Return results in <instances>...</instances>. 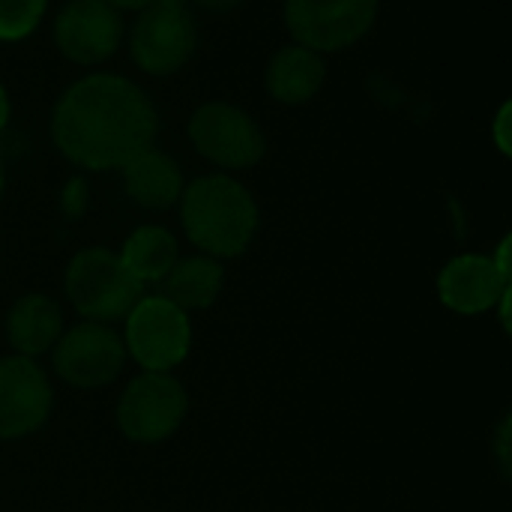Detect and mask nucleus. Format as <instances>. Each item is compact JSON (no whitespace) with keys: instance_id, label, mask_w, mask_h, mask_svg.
Listing matches in <instances>:
<instances>
[{"instance_id":"f257e3e1","label":"nucleus","mask_w":512,"mask_h":512,"mask_svg":"<svg viewBox=\"0 0 512 512\" xmlns=\"http://www.w3.org/2000/svg\"><path fill=\"white\" fill-rule=\"evenodd\" d=\"M156 135V111L132 81L120 75H87L57 102L51 138L57 150L90 171L123 168L147 150Z\"/></svg>"},{"instance_id":"f03ea898","label":"nucleus","mask_w":512,"mask_h":512,"mask_svg":"<svg viewBox=\"0 0 512 512\" xmlns=\"http://www.w3.org/2000/svg\"><path fill=\"white\" fill-rule=\"evenodd\" d=\"M177 204L189 243L216 261L240 258L252 246L261 225L252 192L228 174L192 180Z\"/></svg>"},{"instance_id":"7ed1b4c3","label":"nucleus","mask_w":512,"mask_h":512,"mask_svg":"<svg viewBox=\"0 0 512 512\" xmlns=\"http://www.w3.org/2000/svg\"><path fill=\"white\" fill-rule=\"evenodd\" d=\"M63 291L81 321L117 324L144 297V285L105 246H87L72 255L63 273Z\"/></svg>"},{"instance_id":"20e7f679","label":"nucleus","mask_w":512,"mask_h":512,"mask_svg":"<svg viewBox=\"0 0 512 512\" xmlns=\"http://www.w3.org/2000/svg\"><path fill=\"white\" fill-rule=\"evenodd\" d=\"M189 417V393L171 372H138L120 393L114 420L120 435L138 447L165 444Z\"/></svg>"},{"instance_id":"39448f33","label":"nucleus","mask_w":512,"mask_h":512,"mask_svg":"<svg viewBox=\"0 0 512 512\" xmlns=\"http://www.w3.org/2000/svg\"><path fill=\"white\" fill-rule=\"evenodd\" d=\"M126 357L141 372H174L192 351V321L162 294H144L123 318Z\"/></svg>"},{"instance_id":"423d86ee","label":"nucleus","mask_w":512,"mask_h":512,"mask_svg":"<svg viewBox=\"0 0 512 512\" xmlns=\"http://www.w3.org/2000/svg\"><path fill=\"white\" fill-rule=\"evenodd\" d=\"M126 348L123 336L111 324L78 321L75 327L63 330L57 345L51 348V369L54 375L72 390H102L111 387L126 369Z\"/></svg>"},{"instance_id":"0eeeda50","label":"nucleus","mask_w":512,"mask_h":512,"mask_svg":"<svg viewBox=\"0 0 512 512\" xmlns=\"http://www.w3.org/2000/svg\"><path fill=\"white\" fill-rule=\"evenodd\" d=\"M198 45V24L183 0H153L141 9L129 48L132 60L150 75H171L189 63Z\"/></svg>"},{"instance_id":"6e6552de","label":"nucleus","mask_w":512,"mask_h":512,"mask_svg":"<svg viewBox=\"0 0 512 512\" xmlns=\"http://www.w3.org/2000/svg\"><path fill=\"white\" fill-rule=\"evenodd\" d=\"M192 147L225 171H243L261 162L267 138L261 126L237 105L207 102L189 120Z\"/></svg>"},{"instance_id":"1a4fd4ad","label":"nucleus","mask_w":512,"mask_h":512,"mask_svg":"<svg viewBox=\"0 0 512 512\" xmlns=\"http://www.w3.org/2000/svg\"><path fill=\"white\" fill-rule=\"evenodd\" d=\"M378 15V0H285V24L297 45L318 54L360 42Z\"/></svg>"},{"instance_id":"9d476101","label":"nucleus","mask_w":512,"mask_h":512,"mask_svg":"<svg viewBox=\"0 0 512 512\" xmlns=\"http://www.w3.org/2000/svg\"><path fill=\"white\" fill-rule=\"evenodd\" d=\"M54 411L48 372L21 354L0 357V441L36 435Z\"/></svg>"},{"instance_id":"9b49d317","label":"nucleus","mask_w":512,"mask_h":512,"mask_svg":"<svg viewBox=\"0 0 512 512\" xmlns=\"http://www.w3.org/2000/svg\"><path fill=\"white\" fill-rule=\"evenodd\" d=\"M54 39L60 54L72 63L96 66L117 51L123 21L120 12L102 0H69L54 21Z\"/></svg>"},{"instance_id":"f8f14e48","label":"nucleus","mask_w":512,"mask_h":512,"mask_svg":"<svg viewBox=\"0 0 512 512\" xmlns=\"http://www.w3.org/2000/svg\"><path fill=\"white\" fill-rule=\"evenodd\" d=\"M507 291H510V279L495 267L492 255L465 252L450 258L438 273L441 303L465 318L495 312V306Z\"/></svg>"},{"instance_id":"ddd939ff","label":"nucleus","mask_w":512,"mask_h":512,"mask_svg":"<svg viewBox=\"0 0 512 512\" xmlns=\"http://www.w3.org/2000/svg\"><path fill=\"white\" fill-rule=\"evenodd\" d=\"M63 330H66V324H63L60 303L42 291L18 297L6 315V339H9L12 351L21 357H30V360L51 354V348L57 345Z\"/></svg>"},{"instance_id":"4468645a","label":"nucleus","mask_w":512,"mask_h":512,"mask_svg":"<svg viewBox=\"0 0 512 512\" xmlns=\"http://www.w3.org/2000/svg\"><path fill=\"white\" fill-rule=\"evenodd\" d=\"M123 186H126V195L138 207L156 210V213L171 210L186 189L177 162L168 153L153 150V147L141 150L123 165Z\"/></svg>"},{"instance_id":"2eb2a0df","label":"nucleus","mask_w":512,"mask_h":512,"mask_svg":"<svg viewBox=\"0 0 512 512\" xmlns=\"http://www.w3.org/2000/svg\"><path fill=\"white\" fill-rule=\"evenodd\" d=\"M327 66L324 57L306 45H285L273 54L267 63V93L285 105H303L309 102L321 84H324Z\"/></svg>"},{"instance_id":"dca6fc26","label":"nucleus","mask_w":512,"mask_h":512,"mask_svg":"<svg viewBox=\"0 0 512 512\" xmlns=\"http://www.w3.org/2000/svg\"><path fill=\"white\" fill-rule=\"evenodd\" d=\"M159 285H162V297L171 300L186 315L204 312L219 300L225 288V270L222 261L210 255H189V258H177V264L168 270V276Z\"/></svg>"},{"instance_id":"f3484780","label":"nucleus","mask_w":512,"mask_h":512,"mask_svg":"<svg viewBox=\"0 0 512 512\" xmlns=\"http://www.w3.org/2000/svg\"><path fill=\"white\" fill-rule=\"evenodd\" d=\"M177 249H180L177 237L168 228L141 225L126 237V243H123V249L117 255H120L123 267L147 288V285H159L168 276V270L180 258Z\"/></svg>"},{"instance_id":"a211bd4d","label":"nucleus","mask_w":512,"mask_h":512,"mask_svg":"<svg viewBox=\"0 0 512 512\" xmlns=\"http://www.w3.org/2000/svg\"><path fill=\"white\" fill-rule=\"evenodd\" d=\"M48 0H0V39H24L36 30Z\"/></svg>"},{"instance_id":"6ab92c4d","label":"nucleus","mask_w":512,"mask_h":512,"mask_svg":"<svg viewBox=\"0 0 512 512\" xmlns=\"http://www.w3.org/2000/svg\"><path fill=\"white\" fill-rule=\"evenodd\" d=\"M60 204H63V213L69 219L84 216V210H87V186H84V180H78V177L69 180L66 189H63V195H60Z\"/></svg>"},{"instance_id":"aec40b11","label":"nucleus","mask_w":512,"mask_h":512,"mask_svg":"<svg viewBox=\"0 0 512 512\" xmlns=\"http://www.w3.org/2000/svg\"><path fill=\"white\" fill-rule=\"evenodd\" d=\"M512 417H504L501 426H498V435H495V456H498V465L504 471V477H510L512 468Z\"/></svg>"},{"instance_id":"412c9836","label":"nucleus","mask_w":512,"mask_h":512,"mask_svg":"<svg viewBox=\"0 0 512 512\" xmlns=\"http://www.w3.org/2000/svg\"><path fill=\"white\" fill-rule=\"evenodd\" d=\"M510 123H512V105L510 102H504V105H501V111H498V117H495V126H492L495 144H498V150H501L504 156H512Z\"/></svg>"},{"instance_id":"4be33fe9","label":"nucleus","mask_w":512,"mask_h":512,"mask_svg":"<svg viewBox=\"0 0 512 512\" xmlns=\"http://www.w3.org/2000/svg\"><path fill=\"white\" fill-rule=\"evenodd\" d=\"M510 246H512V237H504L501 240V246H498V252L492 255V261H495V267L510 279Z\"/></svg>"},{"instance_id":"5701e85b","label":"nucleus","mask_w":512,"mask_h":512,"mask_svg":"<svg viewBox=\"0 0 512 512\" xmlns=\"http://www.w3.org/2000/svg\"><path fill=\"white\" fill-rule=\"evenodd\" d=\"M189 9L192 6H201V9H210V12H225V9H234V6H240L243 0H183Z\"/></svg>"},{"instance_id":"b1692460","label":"nucleus","mask_w":512,"mask_h":512,"mask_svg":"<svg viewBox=\"0 0 512 512\" xmlns=\"http://www.w3.org/2000/svg\"><path fill=\"white\" fill-rule=\"evenodd\" d=\"M102 3H108V6L117 9V12H141V9H147L153 0H102Z\"/></svg>"},{"instance_id":"393cba45","label":"nucleus","mask_w":512,"mask_h":512,"mask_svg":"<svg viewBox=\"0 0 512 512\" xmlns=\"http://www.w3.org/2000/svg\"><path fill=\"white\" fill-rule=\"evenodd\" d=\"M510 303H512V288H510V291H507V294H504V297H501V303L495 306V312H498V318H501V327H504L507 333H510V330H512Z\"/></svg>"},{"instance_id":"a878e982","label":"nucleus","mask_w":512,"mask_h":512,"mask_svg":"<svg viewBox=\"0 0 512 512\" xmlns=\"http://www.w3.org/2000/svg\"><path fill=\"white\" fill-rule=\"evenodd\" d=\"M6 123H9V96H6V90L0 84V132L6 129Z\"/></svg>"},{"instance_id":"bb28decb","label":"nucleus","mask_w":512,"mask_h":512,"mask_svg":"<svg viewBox=\"0 0 512 512\" xmlns=\"http://www.w3.org/2000/svg\"><path fill=\"white\" fill-rule=\"evenodd\" d=\"M3 186H6V177H3V162H0V198H3Z\"/></svg>"}]
</instances>
